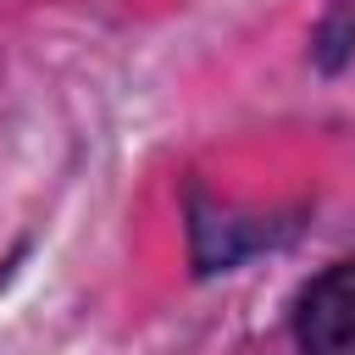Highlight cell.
I'll list each match as a JSON object with an SVG mask.
<instances>
[{
	"label": "cell",
	"instance_id": "cell-2",
	"mask_svg": "<svg viewBox=\"0 0 355 355\" xmlns=\"http://www.w3.org/2000/svg\"><path fill=\"white\" fill-rule=\"evenodd\" d=\"M316 39H322V67H338V61L349 55V44H355V11H349V6H338V11L322 22V33H316Z\"/></svg>",
	"mask_w": 355,
	"mask_h": 355
},
{
	"label": "cell",
	"instance_id": "cell-1",
	"mask_svg": "<svg viewBox=\"0 0 355 355\" xmlns=\"http://www.w3.org/2000/svg\"><path fill=\"white\" fill-rule=\"evenodd\" d=\"M294 333L305 355H355V261L322 272L305 288Z\"/></svg>",
	"mask_w": 355,
	"mask_h": 355
}]
</instances>
